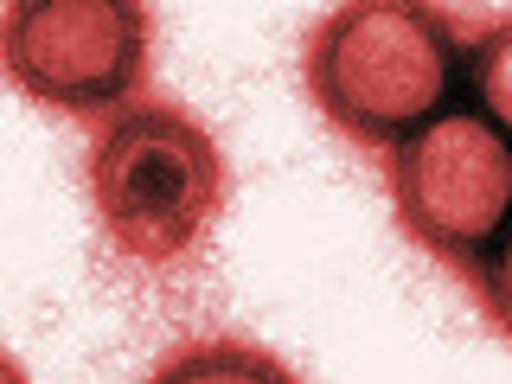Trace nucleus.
I'll return each mask as SVG.
<instances>
[{
    "label": "nucleus",
    "mask_w": 512,
    "mask_h": 384,
    "mask_svg": "<svg viewBox=\"0 0 512 384\" xmlns=\"http://www.w3.org/2000/svg\"><path fill=\"white\" fill-rule=\"evenodd\" d=\"M231 167L218 135L173 103H128L90 141V205L109 244L141 269H167L205 244Z\"/></svg>",
    "instance_id": "f03ea898"
},
{
    "label": "nucleus",
    "mask_w": 512,
    "mask_h": 384,
    "mask_svg": "<svg viewBox=\"0 0 512 384\" xmlns=\"http://www.w3.org/2000/svg\"><path fill=\"white\" fill-rule=\"evenodd\" d=\"M468 84L480 96V116L512 141V20L480 32V45L468 52Z\"/></svg>",
    "instance_id": "423d86ee"
},
{
    "label": "nucleus",
    "mask_w": 512,
    "mask_h": 384,
    "mask_svg": "<svg viewBox=\"0 0 512 384\" xmlns=\"http://www.w3.org/2000/svg\"><path fill=\"white\" fill-rule=\"evenodd\" d=\"M7 77L58 116H109L141 90L154 52V13L141 0H13Z\"/></svg>",
    "instance_id": "20e7f679"
},
{
    "label": "nucleus",
    "mask_w": 512,
    "mask_h": 384,
    "mask_svg": "<svg viewBox=\"0 0 512 384\" xmlns=\"http://www.w3.org/2000/svg\"><path fill=\"white\" fill-rule=\"evenodd\" d=\"M474 301H480V314L493 320V333H500V340H512V224H506L500 244H493V256L480 263Z\"/></svg>",
    "instance_id": "0eeeda50"
},
{
    "label": "nucleus",
    "mask_w": 512,
    "mask_h": 384,
    "mask_svg": "<svg viewBox=\"0 0 512 384\" xmlns=\"http://www.w3.org/2000/svg\"><path fill=\"white\" fill-rule=\"evenodd\" d=\"M384 186L410 244L474 282L512 224V141L480 109H442L391 148Z\"/></svg>",
    "instance_id": "7ed1b4c3"
},
{
    "label": "nucleus",
    "mask_w": 512,
    "mask_h": 384,
    "mask_svg": "<svg viewBox=\"0 0 512 384\" xmlns=\"http://www.w3.org/2000/svg\"><path fill=\"white\" fill-rule=\"evenodd\" d=\"M461 39L423 0H346L308 32V103L359 148H404L448 109Z\"/></svg>",
    "instance_id": "f257e3e1"
},
{
    "label": "nucleus",
    "mask_w": 512,
    "mask_h": 384,
    "mask_svg": "<svg viewBox=\"0 0 512 384\" xmlns=\"http://www.w3.org/2000/svg\"><path fill=\"white\" fill-rule=\"evenodd\" d=\"M148 384H301V378L256 340H186L154 365Z\"/></svg>",
    "instance_id": "39448f33"
}]
</instances>
